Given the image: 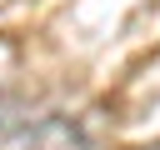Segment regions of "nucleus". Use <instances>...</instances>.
Returning <instances> with one entry per match:
<instances>
[{
	"label": "nucleus",
	"instance_id": "20e7f679",
	"mask_svg": "<svg viewBox=\"0 0 160 150\" xmlns=\"http://www.w3.org/2000/svg\"><path fill=\"white\" fill-rule=\"evenodd\" d=\"M10 5H15V0H0V10H10Z\"/></svg>",
	"mask_w": 160,
	"mask_h": 150
},
{
	"label": "nucleus",
	"instance_id": "7ed1b4c3",
	"mask_svg": "<svg viewBox=\"0 0 160 150\" xmlns=\"http://www.w3.org/2000/svg\"><path fill=\"white\" fill-rule=\"evenodd\" d=\"M125 150H160V140H150V145H125Z\"/></svg>",
	"mask_w": 160,
	"mask_h": 150
},
{
	"label": "nucleus",
	"instance_id": "f03ea898",
	"mask_svg": "<svg viewBox=\"0 0 160 150\" xmlns=\"http://www.w3.org/2000/svg\"><path fill=\"white\" fill-rule=\"evenodd\" d=\"M25 120H30V115H25V105H20V100H5V95H0V140H5L10 130H20Z\"/></svg>",
	"mask_w": 160,
	"mask_h": 150
},
{
	"label": "nucleus",
	"instance_id": "f257e3e1",
	"mask_svg": "<svg viewBox=\"0 0 160 150\" xmlns=\"http://www.w3.org/2000/svg\"><path fill=\"white\" fill-rule=\"evenodd\" d=\"M20 75V45L10 40V35H0V95H5V85Z\"/></svg>",
	"mask_w": 160,
	"mask_h": 150
}]
</instances>
